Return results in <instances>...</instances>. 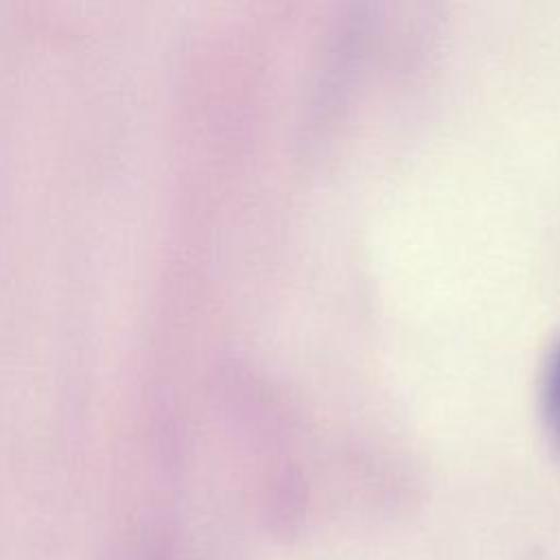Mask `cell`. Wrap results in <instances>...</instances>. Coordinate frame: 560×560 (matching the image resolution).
Masks as SVG:
<instances>
[{
    "mask_svg": "<svg viewBox=\"0 0 560 560\" xmlns=\"http://www.w3.org/2000/svg\"><path fill=\"white\" fill-rule=\"evenodd\" d=\"M545 407L551 424V433L560 444V341L551 350L545 372Z\"/></svg>",
    "mask_w": 560,
    "mask_h": 560,
    "instance_id": "cell-1",
    "label": "cell"
}]
</instances>
